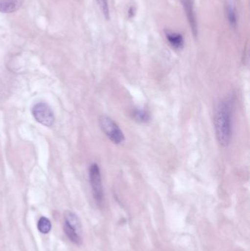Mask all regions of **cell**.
Wrapping results in <instances>:
<instances>
[{"mask_svg": "<svg viewBox=\"0 0 250 251\" xmlns=\"http://www.w3.org/2000/svg\"><path fill=\"white\" fill-rule=\"evenodd\" d=\"M103 16L107 20L110 18V7H109L108 0H95Z\"/></svg>", "mask_w": 250, "mask_h": 251, "instance_id": "11", "label": "cell"}, {"mask_svg": "<svg viewBox=\"0 0 250 251\" xmlns=\"http://www.w3.org/2000/svg\"><path fill=\"white\" fill-rule=\"evenodd\" d=\"M134 115H135V119L138 120V121L141 122V123H146V122L149 121L150 120L149 114L145 110H135V113H134Z\"/></svg>", "mask_w": 250, "mask_h": 251, "instance_id": "12", "label": "cell"}, {"mask_svg": "<svg viewBox=\"0 0 250 251\" xmlns=\"http://www.w3.org/2000/svg\"><path fill=\"white\" fill-rule=\"evenodd\" d=\"M181 1L187 17L191 30L194 36H197L198 34V26L195 9H194L193 1L192 0H181Z\"/></svg>", "mask_w": 250, "mask_h": 251, "instance_id": "6", "label": "cell"}, {"mask_svg": "<svg viewBox=\"0 0 250 251\" xmlns=\"http://www.w3.org/2000/svg\"><path fill=\"white\" fill-rule=\"evenodd\" d=\"M32 114L38 123L46 127L54 123V114L50 106L45 102H38L32 107Z\"/></svg>", "mask_w": 250, "mask_h": 251, "instance_id": "5", "label": "cell"}, {"mask_svg": "<svg viewBox=\"0 0 250 251\" xmlns=\"http://www.w3.org/2000/svg\"><path fill=\"white\" fill-rule=\"evenodd\" d=\"M89 180L94 199L98 205L104 202V193L103 189L101 170L96 163H92L89 167Z\"/></svg>", "mask_w": 250, "mask_h": 251, "instance_id": "4", "label": "cell"}, {"mask_svg": "<svg viewBox=\"0 0 250 251\" xmlns=\"http://www.w3.org/2000/svg\"><path fill=\"white\" fill-rule=\"evenodd\" d=\"M231 100H222L216 107L214 128L219 143L223 147L230 145L233 134Z\"/></svg>", "mask_w": 250, "mask_h": 251, "instance_id": "1", "label": "cell"}, {"mask_svg": "<svg viewBox=\"0 0 250 251\" xmlns=\"http://www.w3.org/2000/svg\"><path fill=\"white\" fill-rule=\"evenodd\" d=\"M226 15L229 24L233 29H236L238 24L237 8H236L235 0H226Z\"/></svg>", "mask_w": 250, "mask_h": 251, "instance_id": "7", "label": "cell"}, {"mask_svg": "<svg viewBox=\"0 0 250 251\" xmlns=\"http://www.w3.org/2000/svg\"><path fill=\"white\" fill-rule=\"evenodd\" d=\"M63 229L70 242L75 245H82V225L79 217L75 213L70 211H66L65 212Z\"/></svg>", "mask_w": 250, "mask_h": 251, "instance_id": "2", "label": "cell"}, {"mask_svg": "<svg viewBox=\"0 0 250 251\" xmlns=\"http://www.w3.org/2000/svg\"><path fill=\"white\" fill-rule=\"evenodd\" d=\"M24 0H0V13H13L22 7Z\"/></svg>", "mask_w": 250, "mask_h": 251, "instance_id": "8", "label": "cell"}, {"mask_svg": "<svg viewBox=\"0 0 250 251\" xmlns=\"http://www.w3.org/2000/svg\"><path fill=\"white\" fill-rule=\"evenodd\" d=\"M38 229L41 233L46 234L51 230V221L45 217H41L38 222Z\"/></svg>", "mask_w": 250, "mask_h": 251, "instance_id": "10", "label": "cell"}, {"mask_svg": "<svg viewBox=\"0 0 250 251\" xmlns=\"http://www.w3.org/2000/svg\"><path fill=\"white\" fill-rule=\"evenodd\" d=\"M165 35L167 41L173 48L176 49H182L183 48L184 46V39L182 34L173 31L166 30Z\"/></svg>", "mask_w": 250, "mask_h": 251, "instance_id": "9", "label": "cell"}, {"mask_svg": "<svg viewBox=\"0 0 250 251\" xmlns=\"http://www.w3.org/2000/svg\"><path fill=\"white\" fill-rule=\"evenodd\" d=\"M100 127L106 136L116 145L123 143L125 141V135L117 123L112 117L106 114L100 116Z\"/></svg>", "mask_w": 250, "mask_h": 251, "instance_id": "3", "label": "cell"}, {"mask_svg": "<svg viewBox=\"0 0 250 251\" xmlns=\"http://www.w3.org/2000/svg\"><path fill=\"white\" fill-rule=\"evenodd\" d=\"M135 12V9L133 8V7H131L130 9H129V16H130V17H132V16H134V13Z\"/></svg>", "mask_w": 250, "mask_h": 251, "instance_id": "13", "label": "cell"}]
</instances>
